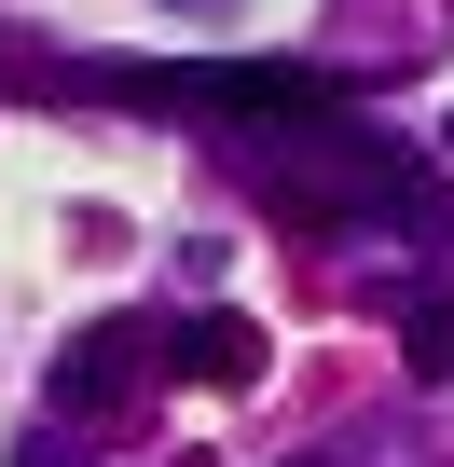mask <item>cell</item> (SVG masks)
Wrapping results in <instances>:
<instances>
[{"label":"cell","instance_id":"cell-1","mask_svg":"<svg viewBox=\"0 0 454 467\" xmlns=\"http://www.w3.org/2000/svg\"><path fill=\"white\" fill-rule=\"evenodd\" d=\"M69 97H124V110H206V124H262V138H317L344 124L331 69H276V56H220V69H69Z\"/></svg>","mask_w":454,"mask_h":467},{"label":"cell","instance_id":"cell-2","mask_svg":"<svg viewBox=\"0 0 454 467\" xmlns=\"http://www.w3.org/2000/svg\"><path fill=\"white\" fill-rule=\"evenodd\" d=\"M262 192L290 206V220H427V165L399 151V138H372L358 110L344 124H317V138H290L276 165H262Z\"/></svg>","mask_w":454,"mask_h":467},{"label":"cell","instance_id":"cell-3","mask_svg":"<svg viewBox=\"0 0 454 467\" xmlns=\"http://www.w3.org/2000/svg\"><path fill=\"white\" fill-rule=\"evenodd\" d=\"M152 371H165V330H152V317H97V330L56 358V412H83V426H97V412L152 399Z\"/></svg>","mask_w":454,"mask_h":467},{"label":"cell","instance_id":"cell-4","mask_svg":"<svg viewBox=\"0 0 454 467\" xmlns=\"http://www.w3.org/2000/svg\"><path fill=\"white\" fill-rule=\"evenodd\" d=\"M399 358H413L427 385H454V289H413V303H399Z\"/></svg>","mask_w":454,"mask_h":467},{"label":"cell","instance_id":"cell-5","mask_svg":"<svg viewBox=\"0 0 454 467\" xmlns=\"http://www.w3.org/2000/svg\"><path fill=\"white\" fill-rule=\"evenodd\" d=\"M193 371H206V385H262V330H248V317H206V330H193Z\"/></svg>","mask_w":454,"mask_h":467},{"label":"cell","instance_id":"cell-6","mask_svg":"<svg viewBox=\"0 0 454 467\" xmlns=\"http://www.w3.org/2000/svg\"><path fill=\"white\" fill-rule=\"evenodd\" d=\"M15 467H56V453H42V440H28V453H15Z\"/></svg>","mask_w":454,"mask_h":467},{"label":"cell","instance_id":"cell-7","mask_svg":"<svg viewBox=\"0 0 454 467\" xmlns=\"http://www.w3.org/2000/svg\"><path fill=\"white\" fill-rule=\"evenodd\" d=\"M440 138H454V124H440Z\"/></svg>","mask_w":454,"mask_h":467}]
</instances>
